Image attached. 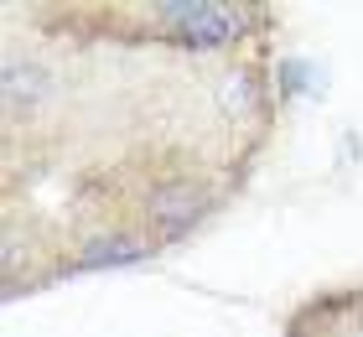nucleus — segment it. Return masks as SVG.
Segmentation results:
<instances>
[{
  "mask_svg": "<svg viewBox=\"0 0 363 337\" xmlns=\"http://www.w3.org/2000/svg\"><path fill=\"white\" fill-rule=\"evenodd\" d=\"M203 208H208V192L197 187V182H167V187L151 197V218H156V223H167V228L197 223Z\"/></svg>",
  "mask_w": 363,
  "mask_h": 337,
  "instance_id": "f03ea898",
  "label": "nucleus"
},
{
  "mask_svg": "<svg viewBox=\"0 0 363 337\" xmlns=\"http://www.w3.org/2000/svg\"><path fill=\"white\" fill-rule=\"evenodd\" d=\"M156 16L182 47H228L250 26L244 6H213V0H167L156 6Z\"/></svg>",
  "mask_w": 363,
  "mask_h": 337,
  "instance_id": "f257e3e1",
  "label": "nucleus"
},
{
  "mask_svg": "<svg viewBox=\"0 0 363 337\" xmlns=\"http://www.w3.org/2000/svg\"><path fill=\"white\" fill-rule=\"evenodd\" d=\"M145 249L151 244L135 239V233H104V239L78 249V265H130V260H140Z\"/></svg>",
  "mask_w": 363,
  "mask_h": 337,
  "instance_id": "20e7f679",
  "label": "nucleus"
},
{
  "mask_svg": "<svg viewBox=\"0 0 363 337\" xmlns=\"http://www.w3.org/2000/svg\"><path fill=\"white\" fill-rule=\"evenodd\" d=\"M47 89H52V78L37 62H6V73H0V94H6L11 109H37Z\"/></svg>",
  "mask_w": 363,
  "mask_h": 337,
  "instance_id": "7ed1b4c3",
  "label": "nucleus"
},
{
  "mask_svg": "<svg viewBox=\"0 0 363 337\" xmlns=\"http://www.w3.org/2000/svg\"><path fill=\"white\" fill-rule=\"evenodd\" d=\"M218 94H223V109H228V114L255 109V99H259V89H255V78H250V73H228Z\"/></svg>",
  "mask_w": 363,
  "mask_h": 337,
  "instance_id": "39448f33",
  "label": "nucleus"
}]
</instances>
